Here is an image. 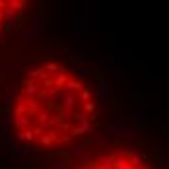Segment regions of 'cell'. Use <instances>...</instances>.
Instances as JSON below:
<instances>
[{"mask_svg": "<svg viewBox=\"0 0 169 169\" xmlns=\"http://www.w3.org/2000/svg\"><path fill=\"white\" fill-rule=\"evenodd\" d=\"M29 76L24 82V95L16 99V127L27 136H41L45 146L84 134L90 127L84 111H93L86 86L60 66L31 70Z\"/></svg>", "mask_w": 169, "mask_h": 169, "instance_id": "cell-1", "label": "cell"}, {"mask_svg": "<svg viewBox=\"0 0 169 169\" xmlns=\"http://www.w3.org/2000/svg\"><path fill=\"white\" fill-rule=\"evenodd\" d=\"M6 2H0V25H2V21L6 20V14H8V8H6Z\"/></svg>", "mask_w": 169, "mask_h": 169, "instance_id": "cell-2", "label": "cell"}]
</instances>
